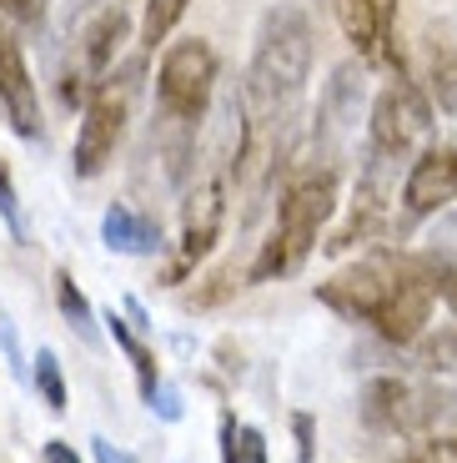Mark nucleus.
<instances>
[{
  "mask_svg": "<svg viewBox=\"0 0 457 463\" xmlns=\"http://www.w3.org/2000/svg\"><path fill=\"white\" fill-rule=\"evenodd\" d=\"M331 212H337V172H331V166L302 172L297 182L282 192V202H276V222H272V232H266L256 262L247 267V282L262 288V282L292 278V272L312 257L322 227L331 222Z\"/></svg>",
  "mask_w": 457,
  "mask_h": 463,
  "instance_id": "7ed1b4c3",
  "label": "nucleus"
},
{
  "mask_svg": "<svg viewBox=\"0 0 457 463\" xmlns=\"http://www.w3.org/2000/svg\"><path fill=\"white\" fill-rule=\"evenodd\" d=\"M317 302L331 313L352 317V323L378 327L387 343L412 347L427 337L433 323V282L423 272V257L402 252V247H372L362 262H352L347 272L317 282Z\"/></svg>",
  "mask_w": 457,
  "mask_h": 463,
  "instance_id": "f257e3e1",
  "label": "nucleus"
},
{
  "mask_svg": "<svg viewBox=\"0 0 457 463\" xmlns=\"http://www.w3.org/2000/svg\"><path fill=\"white\" fill-rule=\"evenodd\" d=\"M56 5H61V15H66V21L76 25V15H86L91 5H101V0H56Z\"/></svg>",
  "mask_w": 457,
  "mask_h": 463,
  "instance_id": "c756f323",
  "label": "nucleus"
},
{
  "mask_svg": "<svg viewBox=\"0 0 457 463\" xmlns=\"http://www.w3.org/2000/svg\"><path fill=\"white\" fill-rule=\"evenodd\" d=\"M0 222L11 227V237H15V242H25V212H21V192H15L11 166H5V162H0Z\"/></svg>",
  "mask_w": 457,
  "mask_h": 463,
  "instance_id": "412c9836",
  "label": "nucleus"
},
{
  "mask_svg": "<svg viewBox=\"0 0 457 463\" xmlns=\"http://www.w3.org/2000/svg\"><path fill=\"white\" fill-rule=\"evenodd\" d=\"M46 11H51V0H0V21L21 25V31H41Z\"/></svg>",
  "mask_w": 457,
  "mask_h": 463,
  "instance_id": "4be33fe9",
  "label": "nucleus"
},
{
  "mask_svg": "<svg viewBox=\"0 0 457 463\" xmlns=\"http://www.w3.org/2000/svg\"><path fill=\"white\" fill-rule=\"evenodd\" d=\"M221 61L201 35L172 41L156 66V151L172 182L182 186L196 162V131H201L211 96H217Z\"/></svg>",
  "mask_w": 457,
  "mask_h": 463,
  "instance_id": "f03ea898",
  "label": "nucleus"
},
{
  "mask_svg": "<svg viewBox=\"0 0 457 463\" xmlns=\"http://www.w3.org/2000/svg\"><path fill=\"white\" fill-rule=\"evenodd\" d=\"M146 81V61L131 56L96 86V96L80 106V127H76V146H70V172L76 176H101L111 166L116 146L126 137L131 106H136V91Z\"/></svg>",
  "mask_w": 457,
  "mask_h": 463,
  "instance_id": "39448f33",
  "label": "nucleus"
},
{
  "mask_svg": "<svg viewBox=\"0 0 457 463\" xmlns=\"http://www.w3.org/2000/svg\"><path fill=\"white\" fill-rule=\"evenodd\" d=\"M41 458H46V463H80V458H76V449H70V443H61V439H51Z\"/></svg>",
  "mask_w": 457,
  "mask_h": 463,
  "instance_id": "c85d7f7f",
  "label": "nucleus"
},
{
  "mask_svg": "<svg viewBox=\"0 0 457 463\" xmlns=\"http://www.w3.org/2000/svg\"><path fill=\"white\" fill-rule=\"evenodd\" d=\"M227 172L231 166H211L206 176H196V186L186 192V207H182V247H176V257L166 262V288H176V282H186V272H191L196 262H201L211 247H217L221 227H227Z\"/></svg>",
  "mask_w": 457,
  "mask_h": 463,
  "instance_id": "1a4fd4ad",
  "label": "nucleus"
},
{
  "mask_svg": "<svg viewBox=\"0 0 457 463\" xmlns=\"http://www.w3.org/2000/svg\"><path fill=\"white\" fill-rule=\"evenodd\" d=\"M331 11H337V25L342 35L352 41L357 61L378 71H397V0H331Z\"/></svg>",
  "mask_w": 457,
  "mask_h": 463,
  "instance_id": "9d476101",
  "label": "nucleus"
},
{
  "mask_svg": "<svg viewBox=\"0 0 457 463\" xmlns=\"http://www.w3.org/2000/svg\"><path fill=\"white\" fill-rule=\"evenodd\" d=\"M106 323V333L116 337V347H121V353H126L131 358V368H136V388H141V398H156V388H161V373H156V353H151L146 343H141V333H136V323H131V317H121L111 307V313L101 317Z\"/></svg>",
  "mask_w": 457,
  "mask_h": 463,
  "instance_id": "4468645a",
  "label": "nucleus"
},
{
  "mask_svg": "<svg viewBox=\"0 0 457 463\" xmlns=\"http://www.w3.org/2000/svg\"><path fill=\"white\" fill-rule=\"evenodd\" d=\"M412 463H457V433H443V439H417Z\"/></svg>",
  "mask_w": 457,
  "mask_h": 463,
  "instance_id": "5701e85b",
  "label": "nucleus"
},
{
  "mask_svg": "<svg viewBox=\"0 0 457 463\" xmlns=\"http://www.w3.org/2000/svg\"><path fill=\"white\" fill-rule=\"evenodd\" d=\"M427 247L457 262V212H443V217L433 222V232H427Z\"/></svg>",
  "mask_w": 457,
  "mask_h": 463,
  "instance_id": "b1692460",
  "label": "nucleus"
},
{
  "mask_svg": "<svg viewBox=\"0 0 457 463\" xmlns=\"http://www.w3.org/2000/svg\"><path fill=\"white\" fill-rule=\"evenodd\" d=\"M126 35H131V11L121 0H116V5H101L80 31H70V46H66V56H61V101H66L70 111L91 101L96 86L116 71V56L126 46Z\"/></svg>",
  "mask_w": 457,
  "mask_h": 463,
  "instance_id": "423d86ee",
  "label": "nucleus"
},
{
  "mask_svg": "<svg viewBox=\"0 0 457 463\" xmlns=\"http://www.w3.org/2000/svg\"><path fill=\"white\" fill-rule=\"evenodd\" d=\"M186 5H191V0H146V15H141V46L156 51L161 41L182 25Z\"/></svg>",
  "mask_w": 457,
  "mask_h": 463,
  "instance_id": "f3484780",
  "label": "nucleus"
},
{
  "mask_svg": "<svg viewBox=\"0 0 457 463\" xmlns=\"http://www.w3.org/2000/svg\"><path fill=\"white\" fill-rule=\"evenodd\" d=\"M433 96L443 111H457V56L433 51Z\"/></svg>",
  "mask_w": 457,
  "mask_h": 463,
  "instance_id": "aec40b11",
  "label": "nucleus"
},
{
  "mask_svg": "<svg viewBox=\"0 0 457 463\" xmlns=\"http://www.w3.org/2000/svg\"><path fill=\"white\" fill-rule=\"evenodd\" d=\"M31 383H35V393H41V403H46L51 413H66V373H61V358L51 353V347H41V353H35Z\"/></svg>",
  "mask_w": 457,
  "mask_h": 463,
  "instance_id": "a211bd4d",
  "label": "nucleus"
},
{
  "mask_svg": "<svg viewBox=\"0 0 457 463\" xmlns=\"http://www.w3.org/2000/svg\"><path fill=\"white\" fill-rule=\"evenodd\" d=\"M151 413H161L166 423H176V418H182V393H176L172 383H161V388H156V398H151Z\"/></svg>",
  "mask_w": 457,
  "mask_h": 463,
  "instance_id": "393cba45",
  "label": "nucleus"
},
{
  "mask_svg": "<svg viewBox=\"0 0 457 463\" xmlns=\"http://www.w3.org/2000/svg\"><path fill=\"white\" fill-rule=\"evenodd\" d=\"M0 343H5V358H11V373L21 383H31V373H25V363H21V343H15V327L11 323H0Z\"/></svg>",
  "mask_w": 457,
  "mask_h": 463,
  "instance_id": "a878e982",
  "label": "nucleus"
},
{
  "mask_svg": "<svg viewBox=\"0 0 457 463\" xmlns=\"http://www.w3.org/2000/svg\"><path fill=\"white\" fill-rule=\"evenodd\" d=\"M91 453H96V463H141L136 453H126V449H116L111 439H91Z\"/></svg>",
  "mask_w": 457,
  "mask_h": 463,
  "instance_id": "bb28decb",
  "label": "nucleus"
},
{
  "mask_svg": "<svg viewBox=\"0 0 457 463\" xmlns=\"http://www.w3.org/2000/svg\"><path fill=\"white\" fill-rule=\"evenodd\" d=\"M362 418L367 429L392 433V439H443V433H457V388L382 373L362 388Z\"/></svg>",
  "mask_w": 457,
  "mask_h": 463,
  "instance_id": "20e7f679",
  "label": "nucleus"
},
{
  "mask_svg": "<svg viewBox=\"0 0 457 463\" xmlns=\"http://www.w3.org/2000/svg\"><path fill=\"white\" fill-rule=\"evenodd\" d=\"M417 358L433 373H457V323L443 327V333H433V337H423V343H417Z\"/></svg>",
  "mask_w": 457,
  "mask_h": 463,
  "instance_id": "6ab92c4d",
  "label": "nucleus"
},
{
  "mask_svg": "<svg viewBox=\"0 0 457 463\" xmlns=\"http://www.w3.org/2000/svg\"><path fill=\"white\" fill-rule=\"evenodd\" d=\"M0 111H5L15 137L41 141V131H46V121H41V96H35L21 41H15V31L5 21H0Z\"/></svg>",
  "mask_w": 457,
  "mask_h": 463,
  "instance_id": "f8f14e48",
  "label": "nucleus"
},
{
  "mask_svg": "<svg viewBox=\"0 0 457 463\" xmlns=\"http://www.w3.org/2000/svg\"><path fill=\"white\" fill-rule=\"evenodd\" d=\"M427 131H433V101L407 76L382 86L378 101H372V116H367V146L387 151L397 162H412L417 146L427 141Z\"/></svg>",
  "mask_w": 457,
  "mask_h": 463,
  "instance_id": "6e6552de",
  "label": "nucleus"
},
{
  "mask_svg": "<svg viewBox=\"0 0 457 463\" xmlns=\"http://www.w3.org/2000/svg\"><path fill=\"white\" fill-rule=\"evenodd\" d=\"M292 429H297V463H312V418L297 413L292 418Z\"/></svg>",
  "mask_w": 457,
  "mask_h": 463,
  "instance_id": "cd10ccee",
  "label": "nucleus"
},
{
  "mask_svg": "<svg viewBox=\"0 0 457 463\" xmlns=\"http://www.w3.org/2000/svg\"><path fill=\"white\" fill-rule=\"evenodd\" d=\"M221 463H266V439L252 423H237V418H221Z\"/></svg>",
  "mask_w": 457,
  "mask_h": 463,
  "instance_id": "dca6fc26",
  "label": "nucleus"
},
{
  "mask_svg": "<svg viewBox=\"0 0 457 463\" xmlns=\"http://www.w3.org/2000/svg\"><path fill=\"white\" fill-rule=\"evenodd\" d=\"M367 71H372L367 61H342L327 76V86L317 96V121H312V162L331 166L352 146L357 121L367 111Z\"/></svg>",
  "mask_w": 457,
  "mask_h": 463,
  "instance_id": "0eeeda50",
  "label": "nucleus"
},
{
  "mask_svg": "<svg viewBox=\"0 0 457 463\" xmlns=\"http://www.w3.org/2000/svg\"><path fill=\"white\" fill-rule=\"evenodd\" d=\"M101 242L111 247V252H126V257H156L161 252V227L151 217H141L136 207L116 202L101 217Z\"/></svg>",
  "mask_w": 457,
  "mask_h": 463,
  "instance_id": "ddd939ff",
  "label": "nucleus"
},
{
  "mask_svg": "<svg viewBox=\"0 0 457 463\" xmlns=\"http://www.w3.org/2000/svg\"><path fill=\"white\" fill-rule=\"evenodd\" d=\"M56 307L61 317H66V327L80 337L86 347H101V327H96V307L86 302V292L76 288V278L70 272H56Z\"/></svg>",
  "mask_w": 457,
  "mask_h": 463,
  "instance_id": "2eb2a0df",
  "label": "nucleus"
},
{
  "mask_svg": "<svg viewBox=\"0 0 457 463\" xmlns=\"http://www.w3.org/2000/svg\"><path fill=\"white\" fill-rule=\"evenodd\" d=\"M457 202V146H423L402 176V212L407 222L433 217Z\"/></svg>",
  "mask_w": 457,
  "mask_h": 463,
  "instance_id": "9b49d317",
  "label": "nucleus"
}]
</instances>
